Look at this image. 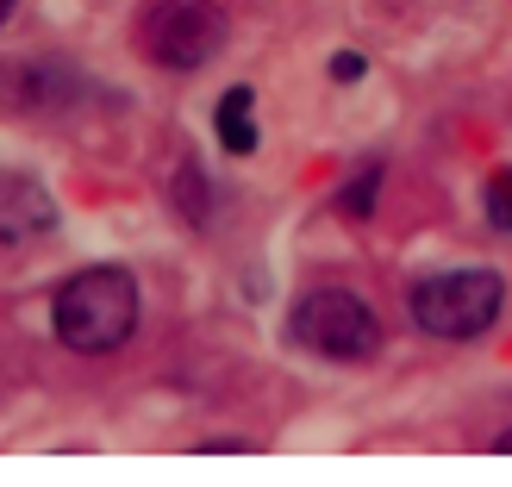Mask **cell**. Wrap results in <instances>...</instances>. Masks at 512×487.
<instances>
[{"mask_svg": "<svg viewBox=\"0 0 512 487\" xmlns=\"http://www.w3.org/2000/svg\"><path fill=\"white\" fill-rule=\"evenodd\" d=\"M50 331L75 356H107L138 331V275L119 263H94L69 275L50 300Z\"/></svg>", "mask_w": 512, "mask_h": 487, "instance_id": "obj_1", "label": "cell"}, {"mask_svg": "<svg viewBox=\"0 0 512 487\" xmlns=\"http://www.w3.org/2000/svg\"><path fill=\"white\" fill-rule=\"evenodd\" d=\"M506 306V275L500 269H444V275H425L413 281L406 294V313L425 338H444V344H469L481 338Z\"/></svg>", "mask_w": 512, "mask_h": 487, "instance_id": "obj_2", "label": "cell"}, {"mask_svg": "<svg viewBox=\"0 0 512 487\" xmlns=\"http://www.w3.org/2000/svg\"><path fill=\"white\" fill-rule=\"evenodd\" d=\"M225 44V13L213 0H150L138 13V50L144 63H157L169 75H194L219 57Z\"/></svg>", "mask_w": 512, "mask_h": 487, "instance_id": "obj_3", "label": "cell"}, {"mask_svg": "<svg viewBox=\"0 0 512 487\" xmlns=\"http://www.w3.org/2000/svg\"><path fill=\"white\" fill-rule=\"evenodd\" d=\"M294 338L325 363H369V356H381V319L350 288H313L294 306Z\"/></svg>", "mask_w": 512, "mask_h": 487, "instance_id": "obj_4", "label": "cell"}, {"mask_svg": "<svg viewBox=\"0 0 512 487\" xmlns=\"http://www.w3.org/2000/svg\"><path fill=\"white\" fill-rule=\"evenodd\" d=\"M88 100V75L63 57H13L0 63V107L19 119H63Z\"/></svg>", "mask_w": 512, "mask_h": 487, "instance_id": "obj_5", "label": "cell"}, {"mask_svg": "<svg viewBox=\"0 0 512 487\" xmlns=\"http://www.w3.org/2000/svg\"><path fill=\"white\" fill-rule=\"evenodd\" d=\"M57 232V200L44 194V182L19 169H0V244L7 250H25Z\"/></svg>", "mask_w": 512, "mask_h": 487, "instance_id": "obj_6", "label": "cell"}, {"mask_svg": "<svg viewBox=\"0 0 512 487\" xmlns=\"http://www.w3.org/2000/svg\"><path fill=\"white\" fill-rule=\"evenodd\" d=\"M250 107H256L250 88H225V100H219V144L232 150V157H250V150H256V119H250Z\"/></svg>", "mask_w": 512, "mask_h": 487, "instance_id": "obj_7", "label": "cell"}, {"mask_svg": "<svg viewBox=\"0 0 512 487\" xmlns=\"http://www.w3.org/2000/svg\"><path fill=\"white\" fill-rule=\"evenodd\" d=\"M375 188H381V163H363L350 175V182L338 188V213L344 219H369L375 213Z\"/></svg>", "mask_w": 512, "mask_h": 487, "instance_id": "obj_8", "label": "cell"}, {"mask_svg": "<svg viewBox=\"0 0 512 487\" xmlns=\"http://www.w3.org/2000/svg\"><path fill=\"white\" fill-rule=\"evenodd\" d=\"M175 207H182L188 225H207V182H200V163H182V175H175Z\"/></svg>", "mask_w": 512, "mask_h": 487, "instance_id": "obj_9", "label": "cell"}, {"mask_svg": "<svg viewBox=\"0 0 512 487\" xmlns=\"http://www.w3.org/2000/svg\"><path fill=\"white\" fill-rule=\"evenodd\" d=\"M481 207H488V225H494V232H512V169H500L494 182H488Z\"/></svg>", "mask_w": 512, "mask_h": 487, "instance_id": "obj_10", "label": "cell"}, {"mask_svg": "<svg viewBox=\"0 0 512 487\" xmlns=\"http://www.w3.org/2000/svg\"><path fill=\"white\" fill-rule=\"evenodd\" d=\"M363 69H369V63L356 57V50H338V57H331V75H338V82H356Z\"/></svg>", "mask_w": 512, "mask_h": 487, "instance_id": "obj_11", "label": "cell"}, {"mask_svg": "<svg viewBox=\"0 0 512 487\" xmlns=\"http://www.w3.org/2000/svg\"><path fill=\"white\" fill-rule=\"evenodd\" d=\"M200 450H207V456L219 450V456H225V450H256V444H250V438H207V444H200Z\"/></svg>", "mask_w": 512, "mask_h": 487, "instance_id": "obj_12", "label": "cell"}, {"mask_svg": "<svg viewBox=\"0 0 512 487\" xmlns=\"http://www.w3.org/2000/svg\"><path fill=\"white\" fill-rule=\"evenodd\" d=\"M494 456H512V431H500V438H494Z\"/></svg>", "mask_w": 512, "mask_h": 487, "instance_id": "obj_13", "label": "cell"}, {"mask_svg": "<svg viewBox=\"0 0 512 487\" xmlns=\"http://www.w3.org/2000/svg\"><path fill=\"white\" fill-rule=\"evenodd\" d=\"M13 7H19V0H0V25H7V19H13Z\"/></svg>", "mask_w": 512, "mask_h": 487, "instance_id": "obj_14", "label": "cell"}]
</instances>
